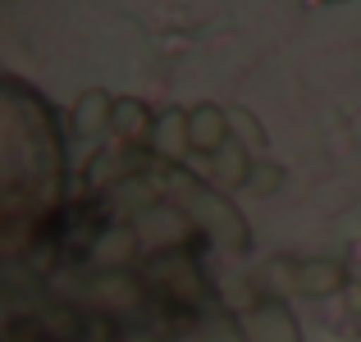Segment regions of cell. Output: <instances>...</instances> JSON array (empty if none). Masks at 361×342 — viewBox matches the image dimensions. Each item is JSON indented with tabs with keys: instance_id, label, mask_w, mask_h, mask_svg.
Returning <instances> with one entry per match:
<instances>
[{
	"instance_id": "6da1fadb",
	"label": "cell",
	"mask_w": 361,
	"mask_h": 342,
	"mask_svg": "<svg viewBox=\"0 0 361 342\" xmlns=\"http://www.w3.org/2000/svg\"><path fill=\"white\" fill-rule=\"evenodd\" d=\"M64 146L55 114L23 82L0 78V246H14L55 210Z\"/></svg>"
},
{
	"instance_id": "7a4b0ae2",
	"label": "cell",
	"mask_w": 361,
	"mask_h": 342,
	"mask_svg": "<svg viewBox=\"0 0 361 342\" xmlns=\"http://www.w3.org/2000/svg\"><path fill=\"white\" fill-rule=\"evenodd\" d=\"M220 128H224V119L215 110H197L192 119H188V141H192V146H206L211 151L215 141H220Z\"/></svg>"
}]
</instances>
